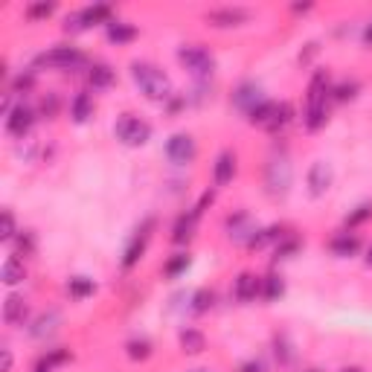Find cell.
Listing matches in <instances>:
<instances>
[{"mask_svg":"<svg viewBox=\"0 0 372 372\" xmlns=\"http://www.w3.org/2000/svg\"><path fill=\"white\" fill-rule=\"evenodd\" d=\"M12 88H15V93H27V91H32V88H35V73H21V76H15Z\"/></svg>","mask_w":372,"mask_h":372,"instance_id":"obj_43","label":"cell"},{"mask_svg":"<svg viewBox=\"0 0 372 372\" xmlns=\"http://www.w3.org/2000/svg\"><path fill=\"white\" fill-rule=\"evenodd\" d=\"M340 372H364V369H358V367H346V369H340Z\"/></svg>","mask_w":372,"mask_h":372,"instance_id":"obj_54","label":"cell"},{"mask_svg":"<svg viewBox=\"0 0 372 372\" xmlns=\"http://www.w3.org/2000/svg\"><path fill=\"white\" fill-rule=\"evenodd\" d=\"M364 44H367V47H372V21L364 27Z\"/></svg>","mask_w":372,"mask_h":372,"instance_id":"obj_51","label":"cell"},{"mask_svg":"<svg viewBox=\"0 0 372 372\" xmlns=\"http://www.w3.org/2000/svg\"><path fill=\"white\" fill-rule=\"evenodd\" d=\"M96 291V282L88 279V277H73L67 279V294L73 297V300H84V297H91Z\"/></svg>","mask_w":372,"mask_h":372,"instance_id":"obj_30","label":"cell"},{"mask_svg":"<svg viewBox=\"0 0 372 372\" xmlns=\"http://www.w3.org/2000/svg\"><path fill=\"white\" fill-rule=\"evenodd\" d=\"M58 329V314L56 312H49V314H41L38 320H35V326L30 329V334H32V338H47V334H53Z\"/></svg>","mask_w":372,"mask_h":372,"instance_id":"obj_31","label":"cell"},{"mask_svg":"<svg viewBox=\"0 0 372 372\" xmlns=\"http://www.w3.org/2000/svg\"><path fill=\"white\" fill-rule=\"evenodd\" d=\"M320 53V44L317 41H312V44H305V49L300 53V65H308V61H312L314 56Z\"/></svg>","mask_w":372,"mask_h":372,"instance_id":"obj_46","label":"cell"},{"mask_svg":"<svg viewBox=\"0 0 372 372\" xmlns=\"http://www.w3.org/2000/svg\"><path fill=\"white\" fill-rule=\"evenodd\" d=\"M178 61L192 73V76H198V79H209L216 73V58L201 44H183L178 49Z\"/></svg>","mask_w":372,"mask_h":372,"instance_id":"obj_3","label":"cell"},{"mask_svg":"<svg viewBox=\"0 0 372 372\" xmlns=\"http://www.w3.org/2000/svg\"><path fill=\"white\" fill-rule=\"evenodd\" d=\"M329 251L334 256H355L358 251H361V239H358L355 233H340L329 242Z\"/></svg>","mask_w":372,"mask_h":372,"instance_id":"obj_21","label":"cell"},{"mask_svg":"<svg viewBox=\"0 0 372 372\" xmlns=\"http://www.w3.org/2000/svg\"><path fill=\"white\" fill-rule=\"evenodd\" d=\"M358 91H361V82L358 79H343L338 84H332V99L334 102H349V99L358 96Z\"/></svg>","mask_w":372,"mask_h":372,"instance_id":"obj_29","label":"cell"},{"mask_svg":"<svg viewBox=\"0 0 372 372\" xmlns=\"http://www.w3.org/2000/svg\"><path fill=\"white\" fill-rule=\"evenodd\" d=\"M332 181H334V172H332V166L326 163V160H317V163H312V169H308V192H312L314 198L326 195Z\"/></svg>","mask_w":372,"mask_h":372,"instance_id":"obj_10","label":"cell"},{"mask_svg":"<svg viewBox=\"0 0 372 372\" xmlns=\"http://www.w3.org/2000/svg\"><path fill=\"white\" fill-rule=\"evenodd\" d=\"M15 216L9 213V209H3V230H0V242H15Z\"/></svg>","mask_w":372,"mask_h":372,"instance_id":"obj_40","label":"cell"},{"mask_svg":"<svg viewBox=\"0 0 372 372\" xmlns=\"http://www.w3.org/2000/svg\"><path fill=\"white\" fill-rule=\"evenodd\" d=\"M300 239H297V235H285V239L274 247V259H277V262H279V259H291L297 251H300Z\"/></svg>","mask_w":372,"mask_h":372,"instance_id":"obj_37","label":"cell"},{"mask_svg":"<svg viewBox=\"0 0 372 372\" xmlns=\"http://www.w3.org/2000/svg\"><path fill=\"white\" fill-rule=\"evenodd\" d=\"M131 79L140 88V93L146 99H152V102H169V99L175 96L172 93L169 76L157 65H152V61H134L131 65Z\"/></svg>","mask_w":372,"mask_h":372,"instance_id":"obj_1","label":"cell"},{"mask_svg":"<svg viewBox=\"0 0 372 372\" xmlns=\"http://www.w3.org/2000/svg\"><path fill=\"white\" fill-rule=\"evenodd\" d=\"M285 235H288V227H285V224H274V227L256 230L251 239H247V247H251V251H262L265 244H279Z\"/></svg>","mask_w":372,"mask_h":372,"instance_id":"obj_15","label":"cell"},{"mask_svg":"<svg viewBox=\"0 0 372 372\" xmlns=\"http://www.w3.org/2000/svg\"><path fill=\"white\" fill-rule=\"evenodd\" d=\"M367 262L372 265V247H369V253H367Z\"/></svg>","mask_w":372,"mask_h":372,"instance_id":"obj_55","label":"cell"},{"mask_svg":"<svg viewBox=\"0 0 372 372\" xmlns=\"http://www.w3.org/2000/svg\"><path fill=\"white\" fill-rule=\"evenodd\" d=\"M291 9H294V12H308V9H312V3H294Z\"/></svg>","mask_w":372,"mask_h":372,"instance_id":"obj_52","label":"cell"},{"mask_svg":"<svg viewBox=\"0 0 372 372\" xmlns=\"http://www.w3.org/2000/svg\"><path fill=\"white\" fill-rule=\"evenodd\" d=\"M274 355L279 358L282 364H291V358H294V352H291V346H288V340L282 338V334H277L274 338Z\"/></svg>","mask_w":372,"mask_h":372,"instance_id":"obj_41","label":"cell"},{"mask_svg":"<svg viewBox=\"0 0 372 372\" xmlns=\"http://www.w3.org/2000/svg\"><path fill=\"white\" fill-rule=\"evenodd\" d=\"M372 218V204H361V207H355L349 216H346V230H355L358 224H364V221H369Z\"/></svg>","mask_w":372,"mask_h":372,"instance_id":"obj_38","label":"cell"},{"mask_svg":"<svg viewBox=\"0 0 372 372\" xmlns=\"http://www.w3.org/2000/svg\"><path fill=\"white\" fill-rule=\"evenodd\" d=\"M189 262H192L189 253H175V256H172L169 262L163 265V274H166L169 279H175V277H181V274H183L186 268H189Z\"/></svg>","mask_w":372,"mask_h":372,"instance_id":"obj_36","label":"cell"},{"mask_svg":"<svg viewBox=\"0 0 372 372\" xmlns=\"http://www.w3.org/2000/svg\"><path fill=\"white\" fill-rule=\"evenodd\" d=\"M274 108H277V102H270V99H265V102H259L253 111H247V119L253 122V126H268L270 122V114H274Z\"/></svg>","mask_w":372,"mask_h":372,"instance_id":"obj_32","label":"cell"},{"mask_svg":"<svg viewBox=\"0 0 372 372\" xmlns=\"http://www.w3.org/2000/svg\"><path fill=\"white\" fill-rule=\"evenodd\" d=\"M294 119V105L291 102H277V108H274V114H270V122H268V131L270 134H277V131H282L288 122Z\"/></svg>","mask_w":372,"mask_h":372,"instance_id":"obj_26","label":"cell"},{"mask_svg":"<svg viewBox=\"0 0 372 372\" xmlns=\"http://www.w3.org/2000/svg\"><path fill=\"white\" fill-rule=\"evenodd\" d=\"M166 157L172 160L175 166H189L192 160L198 157V143L192 134H172L166 140Z\"/></svg>","mask_w":372,"mask_h":372,"instance_id":"obj_6","label":"cell"},{"mask_svg":"<svg viewBox=\"0 0 372 372\" xmlns=\"http://www.w3.org/2000/svg\"><path fill=\"white\" fill-rule=\"evenodd\" d=\"M332 93L329 70H317L308 82V105H326V96Z\"/></svg>","mask_w":372,"mask_h":372,"instance_id":"obj_14","label":"cell"},{"mask_svg":"<svg viewBox=\"0 0 372 372\" xmlns=\"http://www.w3.org/2000/svg\"><path fill=\"white\" fill-rule=\"evenodd\" d=\"M326 122H329V108L326 105H308L305 108V117H303L305 131H320Z\"/></svg>","mask_w":372,"mask_h":372,"instance_id":"obj_28","label":"cell"},{"mask_svg":"<svg viewBox=\"0 0 372 372\" xmlns=\"http://www.w3.org/2000/svg\"><path fill=\"white\" fill-rule=\"evenodd\" d=\"M82 18H79V12H70V15L65 18V32H82Z\"/></svg>","mask_w":372,"mask_h":372,"instance_id":"obj_45","label":"cell"},{"mask_svg":"<svg viewBox=\"0 0 372 372\" xmlns=\"http://www.w3.org/2000/svg\"><path fill=\"white\" fill-rule=\"evenodd\" d=\"M259 102H265V96H262V88H259L256 82H242L239 88H235V93H233V105L242 108L244 114L247 111H253Z\"/></svg>","mask_w":372,"mask_h":372,"instance_id":"obj_12","label":"cell"},{"mask_svg":"<svg viewBox=\"0 0 372 372\" xmlns=\"http://www.w3.org/2000/svg\"><path fill=\"white\" fill-rule=\"evenodd\" d=\"M285 294V279L282 277H277V274H270V277H265L262 279V297L265 300H279V297Z\"/></svg>","mask_w":372,"mask_h":372,"instance_id":"obj_34","label":"cell"},{"mask_svg":"<svg viewBox=\"0 0 372 372\" xmlns=\"http://www.w3.org/2000/svg\"><path fill=\"white\" fill-rule=\"evenodd\" d=\"M204 21L209 23V27H242V23L251 21V9L247 6H218V9H209Z\"/></svg>","mask_w":372,"mask_h":372,"instance_id":"obj_7","label":"cell"},{"mask_svg":"<svg viewBox=\"0 0 372 372\" xmlns=\"http://www.w3.org/2000/svg\"><path fill=\"white\" fill-rule=\"evenodd\" d=\"M198 218H201V213H198L195 207L189 209V213L178 216L175 227H172V242H175V244H186V242H192L195 227H198Z\"/></svg>","mask_w":372,"mask_h":372,"instance_id":"obj_13","label":"cell"},{"mask_svg":"<svg viewBox=\"0 0 372 372\" xmlns=\"http://www.w3.org/2000/svg\"><path fill=\"white\" fill-rule=\"evenodd\" d=\"M308 372H317V369H308Z\"/></svg>","mask_w":372,"mask_h":372,"instance_id":"obj_56","label":"cell"},{"mask_svg":"<svg viewBox=\"0 0 372 372\" xmlns=\"http://www.w3.org/2000/svg\"><path fill=\"white\" fill-rule=\"evenodd\" d=\"M38 253V235L32 230H21L15 235V256H23V259H32Z\"/></svg>","mask_w":372,"mask_h":372,"instance_id":"obj_27","label":"cell"},{"mask_svg":"<svg viewBox=\"0 0 372 372\" xmlns=\"http://www.w3.org/2000/svg\"><path fill=\"white\" fill-rule=\"evenodd\" d=\"M152 230H154V218H146L143 227L137 230V235H134L131 244L126 247V253H122V268H126V270H131L143 259L146 247H148V239H152Z\"/></svg>","mask_w":372,"mask_h":372,"instance_id":"obj_8","label":"cell"},{"mask_svg":"<svg viewBox=\"0 0 372 372\" xmlns=\"http://www.w3.org/2000/svg\"><path fill=\"white\" fill-rule=\"evenodd\" d=\"M70 358H73L70 349H53V352H47V355H44V361H47V364H53V367H58V364H67Z\"/></svg>","mask_w":372,"mask_h":372,"instance_id":"obj_44","label":"cell"},{"mask_svg":"<svg viewBox=\"0 0 372 372\" xmlns=\"http://www.w3.org/2000/svg\"><path fill=\"white\" fill-rule=\"evenodd\" d=\"M137 38V27L134 23H126V21H111L108 23V41L111 44H128V41H134Z\"/></svg>","mask_w":372,"mask_h":372,"instance_id":"obj_23","label":"cell"},{"mask_svg":"<svg viewBox=\"0 0 372 372\" xmlns=\"http://www.w3.org/2000/svg\"><path fill=\"white\" fill-rule=\"evenodd\" d=\"M32 126H35V111L30 105L12 108V114L6 117V131L12 134V137H18V140L27 137V134L32 131Z\"/></svg>","mask_w":372,"mask_h":372,"instance_id":"obj_9","label":"cell"},{"mask_svg":"<svg viewBox=\"0 0 372 372\" xmlns=\"http://www.w3.org/2000/svg\"><path fill=\"white\" fill-rule=\"evenodd\" d=\"M224 227H227V233H230V239H242L244 244H247V239L256 233V227L251 224V216L244 213H233V216H227V221H224Z\"/></svg>","mask_w":372,"mask_h":372,"instance_id":"obj_16","label":"cell"},{"mask_svg":"<svg viewBox=\"0 0 372 372\" xmlns=\"http://www.w3.org/2000/svg\"><path fill=\"white\" fill-rule=\"evenodd\" d=\"M291 178H294V172H291L288 157H270L268 160V166H265V189H268V195L274 198V201H279V198L288 195Z\"/></svg>","mask_w":372,"mask_h":372,"instance_id":"obj_4","label":"cell"},{"mask_svg":"<svg viewBox=\"0 0 372 372\" xmlns=\"http://www.w3.org/2000/svg\"><path fill=\"white\" fill-rule=\"evenodd\" d=\"M239 372H265V364L262 361H244L239 367Z\"/></svg>","mask_w":372,"mask_h":372,"instance_id":"obj_47","label":"cell"},{"mask_svg":"<svg viewBox=\"0 0 372 372\" xmlns=\"http://www.w3.org/2000/svg\"><path fill=\"white\" fill-rule=\"evenodd\" d=\"M186 372H216V369H207V367H198V369H186Z\"/></svg>","mask_w":372,"mask_h":372,"instance_id":"obj_53","label":"cell"},{"mask_svg":"<svg viewBox=\"0 0 372 372\" xmlns=\"http://www.w3.org/2000/svg\"><path fill=\"white\" fill-rule=\"evenodd\" d=\"M216 305V291H209V288H201V291H195L192 294V312L195 314H204V312H209V308Z\"/></svg>","mask_w":372,"mask_h":372,"instance_id":"obj_35","label":"cell"},{"mask_svg":"<svg viewBox=\"0 0 372 372\" xmlns=\"http://www.w3.org/2000/svg\"><path fill=\"white\" fill-rule=\"evenodd\" d=\"M0 277H3L6 285H18V282H23V279H27V265H23V259L9 256L6 262H3V268H0Z\"/></svg>","mask_w":372,"mask_h":372,"instance_id":"obj_24","label":"cell"},{"mask_svg":"<svg viewBox=\"0 0 372 372\" xmlns=\"http://www.w3.org/2000/svg\"><path fill=\"white\" fill-rule=\"evenodd\" d=\"M114 134H117V140L126 146H146L148 137H152V126L134 114H122L114 126Z\"/></svg>","mask_w":372,"mask_h":372,"instance_id":"obj_5","label":"cell"},{"mask_svg":"<svg viewBox=\"0 0 372 372\" xmlns=\"http://www.w3.org/2000/svg\"><path fill=\"white\" fill-rule=\"evenodd\" d=\"M126 352H128L131 361H146V358L152 355V340L148 338H134V340L126 343Z\"/></svg>","mask_w":372,"mask_h":372,"instance_id":"obj_33","label":"cell"},{"mask_svg":"<svg viewBox=\"0 0 372 372\" xmlns=\"http://www.w3.org/2000/svg\"><path fill=\"white\" fill-rule=\"evenodd\" d=\"M53 12H56V3H47V0H41V3H30L23 15H27L30 21H41V18H49Z\"/></svg>","mask_w":372,"mask_h":372,"instance_id":"obj_39","label":"cell"},{"mask_svg":"<svg viewBox=\"0 0 372 372\" xmlns=\"http://www.w3.org/2000/svg\"><path fill=\"white\" fill-rule=\"evenodd\" d=\"M111 15H114V9H111L108 3H93V6L79 9V18H82L84 30L93 27V23H111Z\"/></svg>","mask_w":372,"mask_h":372,"instance_id":"obj_20","label":"cell"},{"mask_svg":"<svg viewBox=\"0 0 372 372\" xmlns=\"http://www.w3.org/2000/svg\"><path fill=\"white\" fill-rule=\"evenodd\" d=\"M235 300L239 303H253L259 294H262V279H259L256 274H251V270H244V274L235 277Z\"/></svg>","mask_w":372,"mask_h":372,"instance_id":"obj_11","label":"cell"},{"mask_svg":"<svg viewBox=\"0 0 372 372\" xmlns=\"http://www.w3.org/2000/svg\"><path fill=\"white\" fill-rule=\"evenodd\" d=\"M186 105V99L183 96H172L169 99V102H166V108H169V114H178V111Z\"/></svg>","mask_w":372,"mask_h":372,"instance_id":"obj_48","label":"cell"},{"mask_svg":"<svg viewBox=\"0 0 372 372\" xmlns=\"http://www.w3.org/2000/svg\"><path fill=\"white\" fill-rule=\"evenodd\" d=\"M27 317H30V305L23 297H9V300L3 303V320L9 326H21Z\"/></svg>","mask_w":372,"mask_h":372,"instance_id":"obj_19","label":"cell"},{"mask_svg":"<svg viewBox=\"0 0 372 372\" xmlns=\"http://www.w3.org/2000/svg\"><path fill=\"white\" fill-rule=\"evenodd\" d=\"M178 340H181L183 355H201L207 349V338H204V332H198V329H183L178 334Z\"/></svg>","mask_w":372,"mask_h":372,"instance_id":"obj_22","label":"cell"},{"mask_svg":"<svg viewBox=\"0 0 372 372\" xmlns=\"http://www.w3.org/2000/svg\"><path fill=\"white\" fill-rule=\"evenodd\" d=\"M32 65L35 67H49V70H79V67H88V56L73 44H58L53 49H47V53L35 56Z\"/></svg>","mask_w":372,"mask_h":372,"instance_id":"obj_2","label":"cell"},{"mask_svg":"<svg viewBox=\"0 0 372 372\" xmlns=\"http://www.w3.org/2000/svg\"><path fill=\"white\" fill-rule=\"evenodd\" d=\"M70 117H73V122H79V126L93 117V99H91V93H76V99H73V105H70Z\"/></svg>","mask_w":372,"mask_h":372,"instance_id":"obj_25","label":"cell"},{"mask_svg":"<svg viewBox=\"0 0 372 372\" xmlns=\"http://www.w3.org/2000/svg\"><path fill=\"white\" fill-rule=\"evenodd\" d=\"M233 178H235V154L221 152L216 157V166H213V181H216V186H227Z\"/></svg>","mask_w":372,"mask_h":372,"instance_id":"obj_18","label":"cell"},{"mask_svg":"<svg viewBox=\"0 0 372 372\" xmlns=\"http://www.w3.org/2000/svg\"><path fill=\"white\" fill-rule=\"evenodd\" d=\"M12 369V352L3 349V364H0V372H9Z\"/></svg>","mask_w":372,"mask_h":372,"instance_id":"obj_49","label":"cell"},{"mask_svg":"<svg viewBox=\"0 0 372 372\" xmlns=\"http://www.w3.org/2000/svg\"><path fill=\"white\" fill-rule=\"evenodd\" d=\"M58 105H61L58 96H56V93H47V96L41 99V117H44V119H53V117L58 114Z\"/></svg>","mask_w":372,"mask_h":372,"instance_id":"obj_42","label":"cell"},{"mask_svg":"<svg viewBox=\"0 0 372 372\" xmlns=\"http://www.w3.org/2000/svg\"><path fill=\"white\" fill-rule=\"evenodd\" d=\"M53 369H56V367H53V364H47L44 358H41V361L35 364V369H32V372H53Z\"/></svg>","mask_w":372,"mask_h":372,"instance_id":"obj_50","label":"cell"},{"mask_svg":"<svg viewBox=\"0 0 372 372\" xmlns=\"http://www.w3.org/2000/svg\"><path fill=\"white\" fill-rule=\"evenodd\" d=\"M114 79H117V73H114V67H111V65H105V61H93V65L88 67V82H91L93 91L111 88Z\"/></svg>","mask_w":372,"mask_h":372,"instance_id":"obj_17","label":"cell"}]
</instances>
